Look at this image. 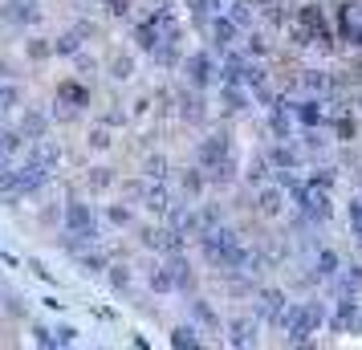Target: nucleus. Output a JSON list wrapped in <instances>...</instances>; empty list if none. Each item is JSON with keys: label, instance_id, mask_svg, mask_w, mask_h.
<instances>
[{"label": "nucleus", "instance_id": "473e14b6", "mask_svg": "<svg viewBox=\"0 0 362 350\" xmlns=\"http://www.w3.org/2000/svg\"><path fill=\"white\" fill-rule=\"evenodd\" d=\"M147 285H151V293H175V273H171V265L159 261V265L147 273Z\"/></svg>", "mask_w": 362, "mask_h": 350}, {"label": "nucleus", "instance_id": "bb28decb", "mask_svg": "<svg viewBox=\"0 0 362 350\" xmlns=\"http://www.w3.org/2000/svg\"><path fill=\"white\" fill-rule=\"evenodd\" d=\"M329 289H334V293H354V298H358L362 293V261H346L342 273L329 281Z\"/></svg>", "mask_w": 362, "mask_h": 350}, {"label": "nucleus", "instance_id": "a19ab883", "mask_svg": "<svg viewBox=\"0 0 362 350\" xmlns=\"http://www.w3.org/2000/svg\"><path fill=\"white\" fill-rule=\"evenodd\" d=\"M346 216H350V233H354V245L362 249V192H354V196H350V204H346Z\"/></svg>", "mask_w": 362, "mask_h": 350}, {"label": "nucleus", "instance_id": "b1692460", "mask_svg": "<svg viewBox=\"0 0 362 350\" xmlns=\"http://www.w3.org/2000/svg\"><path fill=\"white\" fill-rule=\"evenodd\" d=\"M131 37H134V45H139L143 53H155L159 45H163V25L147 13L143 21H134V33Z\"/></svg>", "mask_w": 362, "mask_h": 350}, {"label": "nucleus", "instance_id": "4be33fe9", "mask_svg": "<svg viewBox=\"0 0 362 350\" xmlns=\"http://www.w3.org/2000/svg\"><path fill=\"white\" fill-rule=\"evenodd\" d=\"M25 159H33V163H41V167H49V171H57L62 167V143L57 139H33L29 143V151H25Z\"/></svg>", "mask_w": 362, "mask_h": 350}, {"label": "nucleus", "instance_id": "a878e982", "mask_svg": "<svg viewBox=\"0 0 362 350\" xmlns=\"http://www.w3.org/2000/svg\"><path fill=\"white\" fill-rule=\"evenodd\" d=\"M204 187H208V171H204L199 163H192V167H183V171H180V192H183V200L199 204Z\"/></svg>", "mask_w": 362, "mask_h": 350}, {"label": "nucleus", "instance_id": "1a4fd4ad", "mask_svg": "<svg viewBox=\"0 0 362 350\" xmlns=\"http://www.w3.org/2000/svg\"><path fill=\"white\" fill-rule=\"evenodd\" d=\"M334 29H338V41L342 45L362 49V0L346 4V8H334Z\"/></svg>", "mask_w": 362, "mask_h": 350}, {"label": "nucleus", "instance_id": "9d476101", "mask_svg": "<svg viewBox=\"0 0 362 350\" xmlns=\"http://www.w3.org/2000/svg\"><path fill=\"white\" fill-rule=\"evenodd\" d=\"M358 317L362 305L354 293H334V305H329V326L338 334H358Z\"/></svg>", "mask_w": 362, "mask_h": 350}, {"label": "nucleus", "instance_id": "f8f14e48", "mask_svg": "<svg viewBox=\"0 0 362 350\" xmlns=\"http://www.w3.org/2000/svg\"><path fill=\"white\" fill-rule=\"evenodd\" d=\"M208 37H212L216 53H228V49H236V45L245 41V29H240L228 13H220V17H212V25H208Z\"/></svg>", "mask_w": 362, "mask_h": 350}, {"label": "nucleus", "instance_id": "393cba45", "mask_svg": "<svg viewBox=\"0 0 362 350\" xmlns=\"http://www.w3.org/2000/svg\"><path fill=\"white\" fill-rule=\"evenodd\" d=\"M342 265H346V261H342L334 249H326V245H313V265H310V269L317 273V281L329 285L338 273H342Z\"/></svg>", "mask_w": 362, "mask_h": 350}, {"label": "nucleus", "instance_id": "f257e3e1", "mask_svg": "<svg viewBox=\"0 0 362 350\" xmlns=\"http://www.w3.org/2000/svg\"><path fill=\"white\" fill-rule=\"evenodd\" d=\"M199 252H204V261L216 269V273H224V277H232V273H261L264 265H269V257H264L261 249H248L245 236L236 233V228H228V224H216L212 233L199 236Z\"/></svg>", "mask_w": 362, "mask_h": 350}, {"label": "nucleus", "instance_id": "2eb2a0df", "mask_svg": "<svg viewBox=\"0 0 362 350\" xmlns=\"http://www.w3.org/2000/svg\"><path fill=\"white\" fill-rule=\"evenodd\" d=\"M0 21L25 29V25H37L41 21V8H37V0H4L0 4Z\"/></svg>", "mask_w": 362, "mask_h": 350}, {"label": "nucleus", "instance_id": "9b49d317", "mask_svg": "<svg viewBox=\"0 0 362 350\" xmlns=\"http://www.w3.org/2000/svg\"><path fill=\"white\" fill-rule=\"evenodd\" d=\"M261 330H264V322L257 314L232 317V322H224V342L228 346H261Z\"/></svg>", "mask_w": 362, "mask_h": 350}, {"label": "nucleus", "instance_id": "dca6fc26", "mask_svg": "<svg viewBox=\"0 0 362 350\" xmlns=\"http://www.w3.org/2000/svg\"><path fill=\"white\" fill-rule=\"evenodd\" d=\"M167 265H171V273H175V293H183V298H192L196 293V269H192V261H187V252H171V257H163Z\"/></svg>", "mask_w": 362, "mask_h": 350}, {"label": "nucleus", "instance_id": "7ed1b4c3", "mask_svg": "<svg viewBox=\"0 0 362 350\" xmlns=\"http://www.w3.org/2000/svg\"><path fill=\"white\" fill-rule=\"evenodd\" d=\"M196 163L208 171L212 187H228L240 180V159H236V143L228 131H212L196 143Z\"/></svg>", "mask_w": 362, "mask_h": 350}, {"label": "nucleus", "instance_id": "79ce46f5", "mask_svg": "<svg viewBox=\"0 0 362 350\" xmlns=\"http://www.w3.org/2000/svg\"><path fill=\"white\" fill-rule=\"evenodd\" d=\"M25 143H29V139L21 134V127H4V131H0V151H4L8 159H13V155H17L21 147H25Z\"/></svg>", "mask_w": 362, "mask_h": 350}, {"label": "nucleus", "instance_id": "e433bc0d", "mask_svg": "<svg viewBox=\"0 0 362 350\" xmlns=\"http://www.w3.org/2000/svg\"><path fill=\"white\" fill-rule=\"evenodd\" d=\"M25 57L29 62H49V57H57L53 53V37H29L25 41Z\"/></svg>", "mask_w": 362, "mask_h": 350}, {"label": "nucleus", "instance_id": "c756f323", "mask_svg": "<svg viewBox=\"0 0 362 350\" xmlns=\"http://www.w3.org/2000/svg\"><path fill=\"white\" fill-rule=\"evenodd\" d=\"M187 310H192V322H196V326H204V330H224V322H220V314L212 310V301H204V298L192 293Z\"/></svg>", "mask_w": 362, "mask_h": 350}, {"label": "nucleus", "instance_id": "f704fd0d", "mask_svg": "<svg viewBox=\"0 0 362 350\" xmlns=\"http://www.w3.org/2000/svg\"><path fill=\"white\" fill-rule=\"evenodd\" d=\"M106 281H110V289H115V293H131V285H134L131 265H122V261H110V269H106Z\"/></svg>", "mask_w": 362, "mask_h": 350}, {"label": "nucleus", "instance_id": "6e6552de", "mask_svg": "<svg viewBox=\"0 0 362 350\" xmlns=\"http://www.w3.org/2000/svg\"><path fill=\"white\" fill-rule=\"evenodd\" d=\"M62 224L74 228V233H82L90 245H98V212H94L86 200H66L62 204Z\"/></svg>", "mask_w": 362, "mask_h": 350}, {"label": "nucleus", "instance_id": "4468645a", "mask_svg": "<svg viewBox=\"0 0 362 350\" xmlns=\"http://www.w3.org/2000/svg\"><path fill=\"white\" fill-rule=\"evenodd\" d=\"M49 167L33 163V159H25V163H17V196H33V192H41V187L49 184Z\"/></svg>", "mask_w": 362, "mask_h": 350}, {"label": "nucleus", "instance_id": "4d7b16f0", "mask_svg": "<svg viewBox=\"0 0 362 350\" xmlns=\"http://www.w3.org/2000/svg\"><path fill=\"white\" fill-rule=\"evenodd\" d=\"M4 163H8V155H4V151H0V167H4Z\"/></svg>", "mask_w": 362, "mask_h": 350}, {"label": "nucleus", "instance_id": "0eeeda50", "mask_svg": "<svg viewBox=\"0 0 362 350\" xmlns=\"http://www.w3.org/2000/svg\"><path fill=\"white\" fill-rule=\"evenodd\" d=\"M289 208H293V200H289V192H285L277 180L252 192V212H257L261 220H281Z\"/></svg>", "mask_w": 362, "mask_h": 350}, {"label": "nucleus", "instance_id": "13d9d810", "mask_svg": "<svg viewBox=\"0 0 362 350\" xmlns=\"http://www.w3.org/2000/svg\"><path fill=\"white\" fill-rule=\"evenodd\" d=\"M358 334H362V317H358Z\"/></svg>", "mask_w": 362, "mask_h": 350}, {"label": "nucleus", "instance_id": "37998d69", "mask_svg": "<svg viewBox=\"0 0 362 350\" xmlns=\"http://www.w3.org/2000/svg\"><path fill=\"white\" fill-rule=\"evenodd\" d=\"M21 102H25V94H21L17 82H0V110L8 115V110H21Z\"/></svg>", "mask_w": 362, "mask_h": 350}, {"label": "nucleus", "instance_id": "4c0bfd02", "mask_svg": "<svg viewBox=\"0 0 362 350\" xmlns=\"http://www.w3.org/2000/svg\"><path fill=\"white\" fill-rule=\"evenodd\" d=\"M82 41L86 37L78 33V29H69V33L53 37V53H57V57H74V53H82Z\"/></svg>", "mask_w": 362, "mask_h": 350}, {"label": "nucleus", "instance_id": "052dcab7", "mask_svg": "<svg viewBox=\"0 0 362 350\" xmlns=\"http://www.w3.org/2000/svg\"><path fill=\"white\" fill-rule=\"evenodd\" d=\"M90 4H94V0H90ZM98 4H106V0H98Z\"/></svg>", "mask_w": 362, "mask_h": 350}, {"label": "nucleus", "instance_id": "412c9836", "mask_svg": "<svg viewBox=\"0 0 362 350\" xmlns=\"http://www.w3.org/2000/svg\"><path fill=\"white\" fill-rule=\"evenodd\" d=\"M220 106H224V115H245L252 106V90L240 82H220Z\"/></svg>", "mask_w": 362, "mask_h": 350}, {"label": "nucleus", "instance_id": "72a5a7b5", "mask_svg": "<svg viewBox=\"0 0 362 350\" xmlns=\"http://www.w3.org/2000/svg\"><path fill=\"white\" fill-rule=\"evenodd\" d=\"M224 13H228V17L248 33V29H257V13H261V8H257V4H248V0H232Z\"/></svg>", "mask_w": 362, "mask_h": 350}, {"label": "nucleus", "instance_id": "09e8293b", "mask_svg": "<svg viewBox=\"0 0 362 350\" xmlns=\"http://www.w3.org/2000/svg\"><path fill=\"white\" fill-rule=\"evenodd\" d=\"M106 13L115 21H131V0H106Z\"/></svg>", "mask_w": 362, "mask_h": 350}, {"label": "nucleus", "instance_id": "cd10ccee", "mask_svg": "<svg viewBox=\"0 0 362 350\" xmlns=\"http://www.w3.org/2000/svg\"><path fill=\"white\" fill-rule=\"evenodd\" d=\"M74 261H78V269H82L86 277H102V273L110 269V252H102L98 245H90V249H82Z\"/></svg>", "mask_w": 362, "mask_h": 350}, {"label": "nucleus", "instance_id": "680f3d73", "mask_svg": "<svg viewBox=\"0 0 362 350\" xmlns=\"http://www.w3.org/2000/svg\"><path fill=\"white\" fill-rule=\"evenodd\" d=\"M0 115H4V110H0Z\"/></svg>", "mask_w": 362, "mask_h": 350}, {"label": "nucleus", "instance_id": "864d4df0", "mask_svg": "<svg viewBox=\"0 0 362 350\" xmlns=\"http://www.w3.org/2000/svg\"><path fill=\"white\" fill-rule=\"evenodd\" d=\"M13 78H17V66H13V62H4V57H0V82H13Z\"/></svg>", "mask_w": 362, "mask_h": 350}, {"label": "nucleus", "instance_id": "ddd939ff", "mask_svg": "<svg viewBox=\"0 0 362 350\" xmlns=\"http://www.w3.org/2000/svg\"><path fill=\"white\" fill-rule=\"evenodd\" d=\"M183 245H187V236L175 233L171 224H163V228H143V249H151V252L171 257V252H183Z\"/></svg>", "mask_w": 362, "mask_h": 350}, {"label": "nucleus", "instance_id": "a211bd4d", "mask_svg": "<svg viewBox=\"0 0 362 350\" xmlns=\"http://www.w3.org/2000/svg\"><path fill=\"white\" fill-rule=\"evenodd\" d=\"M175 106H180V118L187 122V127H199V122L208 118V110H204V90H196V86H187V90H180V98H175Z\"/></svg>", "mask_w": 362, "mask_h": 350}, {"label": "nucleus", "instance_id": "6ab92c4d", "mask_svg": "<svg viewBox=\"0 0 362 350\" xmlns=\"http://www.w3.org/2000/svg\"><path fill=\"white\" fill-rule=\"evenodd\" d=\"M293 118H297V127H326V98L322 94H313V98H301L293 102Z\"/></svg>", "mask_w": 362, "mask_h": 350}, {"label": "nucleus", "instance_id": "39448f33", "mask_svg": "<svg viewBox=\"0 0 362 350\" xmlns=\"http://www.w3.org/2000/svg\"><path fill=\"white\" fill-rule=\"evenodd\" d=\"M289 293L285 289H277V285H261L257 293H252V314L261 317L269 330H281V317H285V310H289Z\"/></svg>", "mask_w": 362, "mask_h": 350}, {"label": "nucleus", "instance_id": "7c9ffc66", "mask_svg": "<svg viewBox=\"0 0 362 350\" xmlns=\"http://www.w3.org/2000/svg\"><path fill=\"white\" fill-rule=\"evenodd\" d=\"M167 342H171L175 350H199V346H204V326H196V322H187V326H175Z\"/></svg>", "mask_w": 362, "mask_h": 350}, {"label": "nucleus", "instance_id": "49530a36", "mask_svg": "<svg viewBox=\"0 0 362 350\" xmlns=\"http://www.w3.org/2000/svg\"><path fill=\"white\" fill-rule=\"evenodd\" d=\"M102 122H106V127H127V122H131V115L122 110V102H115L110 110H102Z\"/></svg>", "mask_w": 362, "mask_h": 350}, {"label": "nucleus", "instance_id": "5701e85b", "mask_svg": "<svg viewBox=\"0 0 362 350\" xmlns=\"http://www.w3.org/2000/svg\"><path fill=\"white\" fill-rule=\"evenodd\" d=\"M17 127H21V134H25V139L33 143V139H45V134H49L53 115L37 110V106H25V110H21V118H17Z\"/></svg>", "mask_w": 362, "mask_h": 350}, {"label": "nucleus", "instance_id": "a18cd8bd", "mask_svg": "<svg viewBox=\"0 0 362 350\" xmlns=\"http://www.w3.org/2000/svg\"><path fill=\"white\" fill-rule=\"evenodd\" d=\"M143 175H151V180H167L171 175V163H167V155H147V163H143Z\"/></svg>", "mask_w": 362, "mask_h": 350}, {"label": "nucleus", "instance_id": "58836bf2", "mask_svg": "<svg viewBox=\"0 0 362 350\" xmlns=\"http://www.w3.org/2000/svg\"><path fill=\"white\" fill-rule=\"evenodd\" d=\"M110 131H115V127H106V122L98 118V127H90V134H86V147H90V151H110V147H115Z\"/></svg>", "mask_w": 362, "mask_h": 350}, {"label": "nucleus", "instance_id": "5fc2aeb1", "mask_svg": "<svg viewBox=\"0 0 362 350\" xmlns=\"http://www.w3.org/2000/svg\"><path fill=\"white\" fill-rule=\"evenodd\" d=\"M329 8H346V4H354V0H326Z\"/></svg>", "mask_w": 362, "mask_h": 350}, {"label": "nucleus", "instance_id": "ea45409f", "mask_svg": "<svg viewBox=\"0 0 362 350\" xmlns=\"http://www.w3.org/2000/svg\"><path fill=\"white\" fill-rule=\"evenodd\" d=\"M106 69H110V78H115V82H131V78H134V57H131V53H115Z\"/></svg>", "mask_w": 362, "mask_h": 350}, {"label": "nucleus", "instance_id": "c85d7f7f", "mask_svg": "<svg viewBox=\"0 0 362 350\" xmlns=\"http://www.w3.org/2000/svg\"><path fill=\"white\" fill-rule=\"evenodd\" d=\"M143 208H147L151 216H167V208H171V192H167V184H163V180H151V184H147Z\"/></svg>", "mask_w": 362, "mask_h": 350}, {"label": "nucleus", "instance_id": "8fccbe9b", "mask_svg": "<svg viewBox=\"0 0 362 350\" xmlns=\"http://www.w3.org/2000/svg\"><path fill=\"white\" fill-rule=\"evenodd\" d=\"M57 346H74V342H78V330H74V326H57Z\"/></svg>", "mask_w": 362, "mask_h": 350}, {"label": "nucleus", "instance_id": "3c124183", "mask_svg": "<svg viewBox=\"0 0 362 350\" xmlns=\"http://www.w3.org/2000/svg\"><path fill=\"white\" fill-rule=\"evenodd\" d=\"M74 66L82 69V74H94V69H98V62H94V57H86V53H74Z\"/></svg>", "mask_w": 362, "mask_h": 350}, {"label": "nucleus", "instance_id": "de8ad7c7", "mask_svg": "<svg viewBox=\"0 0 362 350\" xmlns=\"http://www.w3.org/2000/svg\"><path fill=\"white\" fill-rule=\"evenodd\" d=\"M33 342H37V346H45V350H53V346H57V334H53L49 326L33 322Z\"/></svg>", "mask_w": 362, "mask_h": 350}, {"label": "nucleus", "instance_id": "6e6d98bb", "mask_svg": "<svg viewBox=\"0 0 362 350\" xmlns=\"http://www.w3.org/2000/svg\"><path fill=\"white\" fill-rule=\"evenodd\" d=\"M248 4H257V8H264V4H269V0H248Z\"/></svg>", "mask_w": 362, "mask_h": 350}, {"label": "nucleus", "instance_id": "aec40b11", "mask_svg": "<svg viewBox=\"0 0 362 350\" xmlns=\"http://www.w3.org/2000/svg\"><path fill=\"white\" fill-rule=\"evenodd\" d=\"M273 171H277V167L269 163V155H252V159L240 167V180H245L248 192H257V187L273 184Z\"/></svg>", "mask_w": 362, "mask_h": 350}, {"label": "nucleus", "instance_id": "c03bdc74", "mask_svg": "<svg viewBox=\"0 0 362 350\" xmlns=\"http://www.w3.org/2000/svg\"><path fill=\"white\" fill-rule=\"evenodd\" d=\"M106 220H110L115 228H131L134 224V208L131 204H106Z\"/></svg>", "mask_w": 362, "mask_h": 350}, {"label": "nucleus", "instance_id": "f3484780", "mask_svg": "<svg viewBox=\"0 0 362 350\" xmlns=\"http://www.w3.org/2000/svg\"><path fill=\"white\" fill-rule=\"evenodd\" d=\"M53 102L74 106V110H86V106L94 102V90H90L86 82H78V78H66V82H57V94H53Z\"/></svg>", "mask_w": 362, "mask_h": 350}, {"label": "nucleus", "instance_id": "603ef678", "mask_svg": "<svg viewBox=\"0 0 362 350\" xmlns=\"http://www.w3.org/2000/svg\"><path fill=\"white\" fill-rule=\"evenodd\" d=\"M0 305H4V314H8V317H21V314H25V305H21V298H4Z\"/></svg>", "mask_w": 362, "mask_h": 350}, {"label": "nucleus", "instance_id": "c9c22d12", "mask_svg": "<svg viewBox=\"0 0 362 350\" xmlns=\"http://www.w3.org/2000/svg\"><path fill=\"white\" fill-rule=\"evenodd\" d=\"M196 216H199V236L212 233L216 224H224V208L220 204H196Z\"/></svg>", "mask_w": 362, "mask_h": 350}, {"label": "nucleus", "instance_id": "20e7f679", "mask_svg": "<svg viewBox=\"0 0 362 350\" xmlns=\"http://www.w3.org/2000/svg\"><path fill=\"white\" fill-rule=\"evenodd\" d=\"M322 326H329V310L322 301H289V310L281 317L285 346H310L313 334H322Z\"/></svg>", "mask_w": 362, "mask_h": 350}, {"label": "nucleus", "instance_id": "423d86ee", "mask_svg": "<svg viewBox=\"0 0 362 350\" xmlns=\"http://www.w3.org/2000/svg\"><path fill=\"white\" fill-rule=\"evenodd\" d=\"M183 82L196 86V90H208L212 82H220V62H216V49H196L183 57Z\"/></svg>", "mask_w": 362, "mask_h": 350}, {"label": "nucleus", "instance_id": "2f4dec72", "mask_svg": "<svg viewBox=\"0 0 362 350\" xmlns=\"http://www.w3.org/2000/svg\"><path fill=\"white\" fill-rule=\"evenodd\" d=\"M118 184L115 167H90L86 171V187H90V196H102V192H110Z\"/></svg>", "mask_w": 362, "mask_h": 350}, {"label": "nucleus", "instance_id": "f03ea898", "mask_svg": "<svg viewBox=\"0 0 362 350\" xmlns=\"http://www.w3.org/2000/svg\"><path fill=\"white\" fill-rule=\"evenodd\" d=\"M285 37L293 49H334L338 41V29L329 21V8L322 0H305L293 8V21L285 25Z\"/></svg>", "mask_w": 362, "mask_h": 350}, {"label": "nucleus", "instance_id": "bf43d9fd", "mask_svg": "<svg viewBox=\"0 0 362 350\" xmlns=\"http://www.w3.org/2000/svg\"><path fill=\"white\" fill-rule=\"evenodd\" d=\"M0 301H4V289H0Z\"/></svg>", "mask_w": 362, "mask_h": 350}]
</instances>
